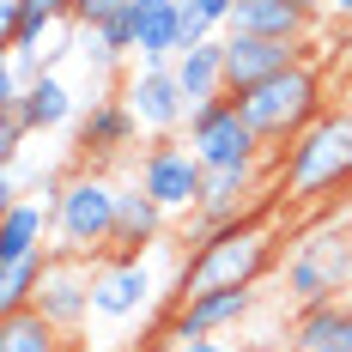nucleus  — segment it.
<instances>
[{
  "instance_id": "obj_26",
  "label": "nucleus",
  "mask_w": 352,
  "mask_h": 352,
  "mask_svg": "<svg viewBox=\"0 0 352 352\" xmlns=\"http://www.w3.org/2000/svg\"><path fill=\"white\" fill-rule=\"evenodd\" d=\"M19 19H25V0H0V43L19 31Z\"/></svg>"
},
{
  "instance_id": "obj_8",
  "label": "nucleus",
  "mask_w": 352,
  "mask_h": 352,
  "mask_svg": "<svg viewBox=\"0 0 352 352\" xmlns=\"http://www.w3.org/2000/svg\"><path fill=\"white\" fill-rule=\"evenodd\" d=\"M122 104L134 109V122H140V134L152 140H170L176 128H188V91H182V79H176L170 61H140V67L122 79Z\"/></svg>"
},
{
  "instance_id": "obj_29",
  "label": "nucleus",
  "mask_w": 352,
  "mask_h": 352,
  "mask_svg": "<svg viewBox=\"0 0 352 352\" xmlns=\"http://www.w3.org/2000/svg\"><path fill=\"white\" fill-rule=\"evenodd\" d=\"M304 6H310L316 19H328V6H334V0H304Z\"/></svg>"
},
{
  "instance_id": "obj_13",
  "label": "nucleus",
  "mask_w": 352,
  "mask_h": 352,
  "mask_svg": "<svg viewBox=\"0 0 352 352\" xmlns=\"http://www.w3.org/2000/svg\"><path fill=\"white\" fill-rule=\"evenodd\" d=\"M91 280H98V261L85 255H55L49 274H43V292H36V310L61 328H85L91 322Z\"/></svg>"
},
{
  "instance_id": "obj_21",
  "label": "nucleus",
  "mask_w": 352,
  "mask_h": 352,
  "mask_svg": "<svg viewBox=\"0 0 352 352\" xmlns=\"http://www.w3.org/2000/svg\"><path fill=\"white\" fill-rule=\"evenodd\" d=\"M0 352H73V340L61 322H49L31 304V310H6L0 316Z\"/></svg>"
},
{
  "instance_id": "obj_10",
  "label": "nucleus",
  "mask_w": 352,
  "mask_h": 352,
  "mask_svg": "<svg viewBox=\"0 0 352 352\" xmlns=\"http://www.w3.org/2000/svg\"><path fill=\"white\" fill-rule=\"evenodd\" d=\"M255 316V285H212V292H182L170 310V340H201L225 334Z\"/></svg>"
},
{
  "instance_id": "obj_28",
  "label": "nucleus",
  "mask_w": 352,
  "mask_h": 352,
  "mask_svg": "<svg viewBox=\"0 0 352 352\" xmlns=\"http://www.w3.org/2000/svg\"><path fill=\"white\" fill-rule=\"evenodd\" d=\"M328 19H340V25H352V0H334V6H328Z\"/></svg>"
},
{
  "instance_id": "obj_17",
  "label": "nucleus",
  "mask_w": 352,
  "mask_h": 352,
  "mask_svg": "<svg viewBox=\"0 0 352 352\" xmlns=\"http://www.w3.org/2000/svg\"><path fill=\"white\" fill-rule=\"evenodd\" d=\"M164 231H170V212L158 207L152 195H146L140 182H128L122 188V212H116V255H146V249L164 243Z\"/></svg>"
},
{
  "instance_id": "obj_19",
  "label": "nucleus",
  "mask_w": 352,
  "mask_h": 352,
  "mask_svg": "<svg viewBox=\"0 0 352 352\" xmlns=\"http://www.w3.org/2000/svg\"><path fill=\"white\" fill-rule=\"evenodd\" d=\"M12 116H19L31 134H55V128H67V122H73V85H67L55 67H43V73L31 79V91L19 98Z\"/></svg>"
},
{
  "instance_id": "obj_12",
  "label": "nucleus",
  "mask_w": 352,
  "mask_h": 352,
  "mask_svg": "<svg viewBox=\"0 0 352 352\" xmlns=\"http://www.w3.org/2000/svg\"><path fill=\"white\" fill-rule=\"evenodd\" d=\"M292 61H310V43H280V36L225 31V91H249V85L285 73Z\"/></svg>"
},
{
  "instance_id": "obj_5",
  "label": "nucleus",
  "mask_w": 352,
  "mask_h": 352,
  "mask_svg": "<svg viewBox=\"0 0 352 352\" xmlns=\"http://www.w3.org/2000/svg\"><path fill=\"white\" fill-rule=\"evenodd\" d=\"M280 285H285V298L298 310L334 304L340 292H352V231H340V225L304 231L280 261Z\"/></svg>"
},
{
  "instance_id": "obj_9",
  "label": "nucleus",
  "mask_w": 352,
  "mask_h": 352,
  "mask_svg": "<svg viewBox=\"0 0 352 352\" xmlns=\"http://www.w3.org/2000/svg\"><path fill=\"white\" fill-rule=\"evenodd\" d=\"M158 298V280L146 267V255H109L98 261V280H91V316L98 322H140Z\"/></svg>"
},
{
  "instance_id": "obj_11",
  "label": "nucleus",
  "mask_w": 352,
  "mask_h": 352,
  "mask_svg": "<svg viewBox=\"0 0 352 352\" xmlns=\"http://www.w3.org/2000/svg\"><path fill=\"white\" fill-rule=\"evenodd\" d=\"M261 195H267V164H231V170H207V195H201V207H195V231L255 219V212H261Z\"/></svg>"
},
{
  "instance_id": "obj_6",
  "label": "nucleus",
  "mask_w": 352,
  "mask_h": 352,
  "mask_svg": "<svg viewBox=\"0 0 352 352\" xmlns=\"http://www.w3.org/2000/svg\"><path fill=\"white\" fill-rule=\"evenodd\" d=\"M188 146L201 152V164H207V170H231V164H267V152H274V146L255 134V122L243 116L237 91L207 98V104L188 109Z\"/></svg>"
},
{
  "instance_id": "obj_27",
  "label": "nucleus",
  "mask_w": 352,
  "mask_h": 352,
  "mask_svg": "<svg viewBox=\"0 0 352 352\" xmlns=\"http://www.w3.org/2000/svg\"><path fill=\"white\" fill-rule=\"evenodd\" d=\"M170 352H231V346H225L219 334H201V340H176Z\"/></svg>"
},
{
  "instance_id": "obj_4",
  "label": "nucleus",
  "mask_w": 352,
  "mask_h": 352,
  "mask_svg": "<svg viewBox=\"0 0 352 352\" xmlns=\"http://www.w3.org/2000/svg\"><path fill=\"white\" fill-rule=\"evenodd\" d=\"M237 104H243V116L255 122V134L274 146V152H285L310 122L328 116V85H322V67L292 61L285 73H274V79H261V85L237 91Z\"/></svg>"
},
{
  "instance_id": "obj_25",
  "label": "nucleus",
  "mask_w": 352,
  "mask_h": 352,
  "mask_svg": "<svg viewBox=\"0 0 352 352\" xmlns=\"http://www.w3.org/2000/svg\"><path fill=\"white\" fill-rule=\"evenodd\" d=\"M31 128L12 116V109H0V158H19V140H25Z\"/></svg>"
},
{
  "instance_id": "obj_2",
  "label": "nucleus",
  "mask_w": 352,
  "mask_h": 352,
  "mask_svg": "<svg viewBox=\"0 0 352 352\" xmlns=\"http://www.w3.org/2000/svg\"><path fill=\"white\" fill-rule=\"evenodd\" d=\"M267 274H274V225H267V212H255V219L188 237V255L176 261V298L212 292V285H261Z\"/></svg>"
},
{
  "instance_id": "obj_15",
  "label": "nucleus",
  "mask_w": 352,
  "mask_h": 352,
  "mask_svg": "<svg viewBox=\"0 0 352 352\" xmlns=\"http://www.w3.org/2000/svg\"><path fill=\"white\" fill-rule=\"evenodd\" d=\"M134 134H140L134 109L122 104V98H98V104L85 109V122H79V152L91 164H109V158H122L134 146Z\"/></svg>"
},
{
  "instance_id": "obj_20",
  "label": "nucleus",
  "mask_w": 352,
  "mask_h": 352,
  "mask_svg": "<svg viewBox=\"0 0 352 352\" xmlns=\"http://www.w3.org/2000/svg\"><path fill=\"white\" fill-rule=\"evenodd\" d=\"M170 67H176V79H182V91H188V104L225 98V36H207V43L182 49Z\"/></svg>"
},
{
  "instance_id": "obj_1",
  "label": "nucleus",
  "mask_w": 352,
  "mask_h": 352,
  "mask_svg": "<svg viewBox=\"0 0 352 352\" xmlns=\"http://www.w3.org/2000/svg\"><path fill=\"white\" fill-rule=\"evenodd\" d=\"M346 188H352V109H328L322 122H310L280 152V164H274V201L316 207V201H340Z\"/></svg>"
},
{
  "instance_id": "obj_14",
  "label": "nucleus",
  "mask_w": 352,
  "mask_h": 352,
  "mask_svg": "<svg viewBox=\"0 0 352 352\" xmlns=\"http://www.w3.org/2000/svg\"><path fill=\"white\" fill-rule=\"evenodd\" d=\"M322 19L304 0H237L225 31H249V36H280V43H310Z\"/></svg>"
},
{
  "instance_id": "obj_30",
  "label": "nucleus",
  "mask_w": 352,
  "mask_h": 352,
  "mask_svg": "<svg viewBox=\"0 0 352 352\" xmlns=\"http://www.w3.org/2000/svg\"><path fill=\"white\" fill-rule=\"evenodd\" d=\"M249 352H274V346H249Z\"/></svg>"
},
{
  "instance_id": "obj_3",
  "label": "nucleus",
  "mask_w": 352,
  "mask_h": 352,
  "mask_svg": "<svg viewBox=\"0 0 352 352\" xmlns=\"http://www.w3.org/2000/svg\"><path fill=\"white\" fill-rule=\"evenodd\" d=\"M116 212H122V182L104 164H79L55 188V255H85L98 261L116 243Z\"/></svg>"
},
{
  "instance_id": "obj_24",
  "label": "nucleus",
  "mask_w": 352,
  "mask_h": 352,
  "mask_svg": "<svg viewBox=\"0 0 352 352\" xmlns=\"http://www.w3.org/2000/svg\"><path fill=\"white\" fill-rule=\"evenodd\" d=\"M134 0H79L73 6V25L79 31H91V25H104V19H116V12H128Z\"/></svg>"
},
{
  "instance_id": "obj_23",
  "label": "nucleus",
  "mask_w": 352,
  "mask_h": 352,
  "mask_svg": "<svg viewBox=\"0 0 352 352\" xmlns=\"http://www.w3.org/2000/svg\"><path fill=\"white\" fill-rule=\"evenodd\" d=\"M182 12H188V19H201L207 31H219V36H225L231 12H237V0H182Z\"/></svg>"
},
{
  "instance_id": "obj_16",
  "label": "nucleus",
  "mask_w": 352,
  "mask_h": 352,
  "mask_svg": "<svg viewBox=\"0 0 352 352\" xmlns=\"http://www.w3.org/2000/svg\"><path fill=\"white\" fill-rule=\"evenodd\" d=\"M134 61H176L182 55V0H134Z\"/></svg>"
},
{
  "instance_id": "obj_22",
  "label": "nucleus",
  "mask_w": 352,
  "mask_h": 352,
  "mask_svg": "<svg viewBox=\"0 0 352 352\" xmlns=\"http://www.w3.org/2000/svg\"><path fill=\"white\" fill-rule=\"evenodd\" d=\"M49 261H55V249H31V255L0 261V316H6V310H31V304H36Z\"/></svg>"
},
{
  "instance_id": "obj_7",
  "label": "nucleus",
  "mask_w": 352,
  "mask_h": 352,
  "mask_svg": "<svg viewBox=\"0 0 352 352\" xmlns=\"http://www.w3.org/2000/svg\"><path fill=\"white\" fill-rule=\"evenodd\" d=\"M134 182L170 219H195L201 195H207V164H201V152L188 140H152L140 152V164H134Z\"/></svg>"
},
{
  "instance_id": "obj_18",
  "label": "nucleus",
  "mask_w": 352,
  "mask_h": 352,
  "mask_svg": "<svg viewBox=\"0 0 352 352\" xmlns=\"http://www.w3.org/2000/svg\"><path fill=\"white\" fill-rule=\"evenodd\" d=\"M292 352H352V304L334 298V304H310L292 322Z\"/></svg>"
}]
</instances>
